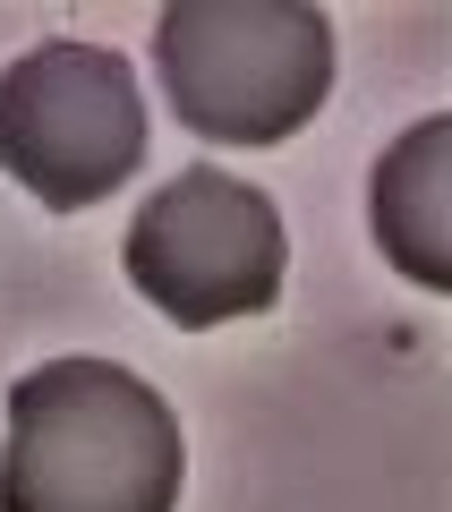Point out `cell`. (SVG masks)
I'll list each match as a JSON object with an SVG mask.
<instances>
[{
	"mask_svg": "<svg viewBox=\"0 0 452 512\" xmlns=\"http://www.w3.org/2000/svg\"><path fill=\"white\" fill-rule=\"evenodd\" d=\"M444 154H452V120H418L393 154L376 163V239L410 282L452 291V222H444Z\"/></svg>",
	"mask_w": 452,
	"mask_h": 512,
	"instance_id": "5",
	"label": "cell"
},
{
	"mask_svg": "<svg viewBox=\"0 0 452 512\" xmlns=\"http://www.w3.org/2000/svg\"><path fill=\"white\" fill-rule=\"evenodd\" d=\"M154 60L205 146H282L333 94V18L308 0H171Z\"/></svg>",
	"mask_w": 452,
	"mask_h": 512,
	"instance_id": "2",
	"label": "cell"
},
{
	"mask_svg": "<svg viewBox=\"0 0 452 512\" xmlns=\"http://www.w3.org/2000/svg\"><path fill=\"white\" fill-rule=\"evenodd\" d=\"M120 265L145 308L205 333V325H231V316H265L282 299L290 239H282V214H273L265 188L197 163L137 205V222L120 239Z\"/></svg>",
	"mask_w": 452,
	"mask_h": 512,
	"instance_id": "4",
	"label": "cell"
},
{
	"mask_svg": "<svg viewBox=\"0 0 452 512\" xmlns=\"http://www.w3.org/2000/svg\"><path fill=\"white\" fill-rule=\"evenodd\" d=\"M145 163L137 69L103 43H35L0 69V171L43 214H86Z\"/></svg>",
	"mask_w": 452,
	"mask_h": 512,
	"instance_id": "3",
	"label": "cell"
},
{
	"mask_svg": "<svg viewBox=\"0 0 452 512\" xmlns=\"http://www.w3.org/2000/svg\"><path fill=\"white\" fill-rule=\"evenodd\" d=\"M171 402L111 359H43L9 384L0 512H180Z\"/></svg>",
	"mask_w": 452,
	"mask_h": 512,
	"instance_id": "1",
	"label": "cell"
}]
</instances>
